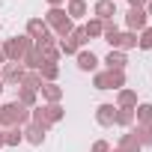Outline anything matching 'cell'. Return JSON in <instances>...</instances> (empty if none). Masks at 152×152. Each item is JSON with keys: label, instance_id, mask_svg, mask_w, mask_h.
I'll use <instances>...</instances> for the list:
<instances>
[{"label": "cell", "instance_id": "5b68a950", "mask_svg": "<svg viewBox=\"0 0 152 152\" xmlns=\"http://www.w3.org/2000/svg\"><path fill=\"white\" fill-rule=\"evenodd\" d=\"M24 66L21 63H3L0 66V81H3L6 87H12V84H21V78H24Z\"/></svg>", "mask_w": 152, "mask_h": 152}, {"label": "cell", "instance_id": "9c48e42d", "mask_svg": "<svg viewBox=\"0 0 152 152\" xmlns=\"http://www.w3.org/2000/svg\"><path fill=\"white\" fill-rule=\"evenodd\" d=\"M93 12H96L99 21H113V15H116V0H96Z\"/></svg>", "mask_w": 152, "mask_h": 152}, {"label": "cell", "instance_id": "9a60e30c", "mask_svg": "<svg viewBox=\"0 0 152 152\" xmlns=\"http://www.w3.org/2000/svg\"><path fill=\"white\" fill-rule=\"evenodd\" d=\"M39 107H42V113L48 116V122H51V125H57V122L66 116V107H63L60 102H54V104H39Z\"/></svg>", "mask_w": 152, "mask_h": 152}, {"label": "cell", "instance_id": "4fadbf2b", "mask_svg": "<svg viewBox=\"0 0 152 152\" xmlns=\"http://www.w3.org/2000/svg\"><path fill=\"white\" fill-rule=\"evenodd\" d=\"M42 63H45V60H42V54L36 51V45H33V48L24 54V60H21V66H24L27 72H39V69H42Z\"/></svg>", "mask_w": 152, "mask_h": 152}, {"label": "cell", "instance_id": "2e32d148", "mask_svg": "<svg viewBox=\"0 0 152 152\" xmlns=\"http://www.w3.org/2000/svg\"><path fill=\"white\" fill-rule=\"evenodd\" d=\"M90 12V6H87V0H69V6H66V15L75 21V18H84Z\"/></svg>", "mask_w": 152, "mask_h": 152}, {"label": "cell", "instance_id": "f35d334b", "mask_svg": "<svg viewBox=\"0 0 152 152\" xmlns=\"http://www.w3.org/2000/svg\"><path fill=\"white\" fill-rule=\"evenodd\" d=\"M3 90H6V84H3V81H0V93H3Z\"/></svg>", "mask_w": 152, "mask_h": 152}, {"label": "cell", "instance_id": "7c38bea8", "mask_svg": "<svg viewBox=\"0 0 152 152\" xmlns=\"http://www.w3.org/2000/svg\"><path fill=\"white\" fill-rule=\"evenodd\" d=\"M125 63H128V60H125V54H122V51H116V48H110V54L104 57V66H107L110 72H125Z\"/></svg>", "mask_w": 152, "mask_h": 152}, {"label": "cell", "instance_id": "277c9868", "mask_svg": "<svg viewBox=\"0 0 152 152\" xmlns=\"http://www.w3.org/2000/svg\"><path fill=\"white\" fill-rule=\"evenodd\" d=\"M93 87L96 90H122L125 87V72H110V69H104V72H99L96 78H93Z\"/></svg>", "mask_w": 152, "mask_h": 152}, {"label": "cell", "instance_id": "ac0fdd59", "mask_svg": "<svg viewBox=\"0 0 152 152\" xmlns=\"http://www.w3.org/2000/svg\"><path fill=\"white\" fill-rule=\"evenodd\" d=\"M39 75H42V84H54L60 78V63H42Z\"/></svg>", "mask_w": 152, "mask_h": 152}, {"label": "cell", "instance_id": "30bf717a", "mask_svg": "<svg viewBox=\"0 0 152 152\" xmlns=\"http://www.w3.org/2000/svg\"><path fill=\"white\" fill-rule=\"evenodd\" d=\"M27 36H30L33 42H42L45 36H51V30H48V24H45L42 18H30V21H27Z\"/></svg>", "mask_w": 152, "mask_h": 152}, {"label": "cell", "instance_id": "4316f807", "mask_svg": "<svg viewBox=\"0 0 152 152\" xmlns=\"http://www.w3.org/2000/svg\"><path fill=\"white\" fill-rule=\"evenodd\" d=\"M102 36H104V42H107L110 48H116V39H119V27H116L113 21H104V30H102Z\"/></svg>", "mask_w": 152, "mask_h": 152}, {"label": "cell", "instance_id": "8992f818", "mask_svg": "<svg viewBox=\"0 0 152 152\" xmlns=\"http://www.w3.org/2000/svg\"><path fill=\"white\" fill-rule=\"evenodd\" d=\"M36 51L42 54V60L45 63H57L63 54H60V45H57V39L54 36H45L42 42H36Z\"/></svg>", "mask_w": 152, "mask_h": 152}, {"label": "cell", "instance_id": "52a82bcc", "mask_svg": "<svg viewBox=\"0 0 152 152\" xmlns=\"http://www.w3.org/2000/svg\"><path fill=\"white\" fill-rule=\"evenodd\" d=\"M146 9H128L125 12V27L131 30V33H137V30H146Z\"/></svg>", "mask_w": 152, "mask_h": 152}, {"label": "cell", "instance_id": "8d00e7d4", "mask_svg": "<svg viewBox=\"0 0 152 152\" xmlns=\"http://www.w3.org/2000/svg\"><path fill=\"white\" fill-rule=\"evenodd\" d=\"M6 146V137H3V128H0V149H3Z\"/></svg>", "mask_w": 152, "mask_h": 152}, {"label": "cell", "instance_id": "3957f363", "mask_svg": "<svg viewBox=\"0 0 152 152\" xmlns=\"http://www.w3.org/2000/svg\"><path fill=\"white\" fill-rule=\"evenodd\" d=\"M36 42L24 33V36H12V39H6L3 42V54H6V63H21L24 60V54L33 48Z\"/></svg>", "mask_w": 152, "mask_h": 152}, {"label": "cell", "instance_id": "ab89813d", "mask_svg": "<svg viewBox=\"0 0 152 152\" xmlns=\"http://www.w3.org/2000/svg\"><path fill=\"white\" fill-rule=\"evenodd\" d=\"M110 152H119V149H110Z\"/></svg>", "mask_w": 152, "mask_h": 152}, {"label": "cell", "instance_id": "d6a6232c", "mask_svg": "<svg viewBox=\"0 0 152 152\" xmlns=\"http://www.w3.org/2000/svg\"><path fill=\"white\" fill-rule=\"evenodd\" d=\"M90 152H110V143H107V140H96V143L90 146Z\"/></svg>", "mask_w": 152, "mask_h": 152}, {"label": "cell", "instance_id": "83f0119b", "mask_svg": "<svg viewBox=\"0 0 152 152\" xmlns=\"http://www.w3.org/2000/svg\"><path fill=\"white\" fill-rule=\"evenodd\" d=\"M15 102L33 110V107H36V93H33V90H18V99H15Z\"/></svg>", "mask_w": 152, "mask_h": 152}, {"label": "cell", "instance_id": "836d02e7", "mask_svg": "<svg viewBox=\"0 0 152 152\" xmlns=\"http://www.w3.org/2000/svg\"><path fill=\"white\" fill-rule=\"evenodd\" d=\"M149 0H128V9H146Z\"/></svg>", "mask_w": 152, "mask_h": 152}, {"label": "cell", "instance_id": "cb8c5ba5", "mask_svg": "<svg viewBox=\"0 0 152 152\" xmlns=\"http://www.w3.org/2000/svg\"><path fill=\"white\" fill-rule=\"evenodd\" d=\"M134 122L137 125H152V104H137L134 107Z\"/></svg>", "mask_w": 152, "mask_h": 152}, {"label": "cell", "instance_id": "74e56055", "mask_svg": "<svg viewBox=\"0 0 152 152\" xmlns=\"http://www.w3.org/2000/svg\"><path fill=\"white\" fill-rule=\"evenodd\" d=\"M146 15H152V0H149V3H146Z\"/></svg>", "mask_w": 152, "mask_h": 152}, {"label": "cell", "instance_id": "44dd1931", "mask_svg": "<svg viewBox=\"0 0 152 152\" xmlns=\"http://www.w3.org/2000/svg\"><path fill=\"white\" fill-rule=\"evenodd\" d=\"M131 48H137V33H131V30L119 33V39H116V51H131Z\"/></svg>", "mask_w": 152, "mask_h": 152}, {"label": "cell", "instance_id": "f546056e", "mask_svg": "<svg viewBox=\"0 0 152 152\" xmlns=\"http://www.w3.org/2000/svg\"><path fill=\"white\" fill-rule=\"evenodd\" d=\"M57 45H60V54H66V57H75V54H78V51H81L78 45H75V42L69 39V36H66V39H60Z\"/></svg>", "mask_w": 152, "mask_h": 152}, {"label": "cell", "instance_id": "e575fe53", "mask_svg": "<svg viewBox=\"0 0 152 152\" xmlns=\"http://www.w3.org/2000/svg\"><path fill=\"white\" fill-rule=\"evenodd\" d=\"M63 3H66V0H48V6H51V9H54V6H63Z\"/></svg>", "mask_w": 152, "mask_h": 152}, {"label": "cell", "instance_id": "e0dca14e", "mask_svg": "<svg viewBox=\"0 0 152 152\" xmlns=\"http://www.w3.org/2000/svg\"><path fill=\"white\" fill-rule=\"evenodd\" d=\"M21 131H24V140H27V143H33V146H42V140H45V131H42V128H36L33 122H27Z\"/></svg>", "mask_w": 152, "mask_h": 152}, {"label": "cell", "instance_id": "4dcf8cb0", "mask_svg": "<svg viewBox=\"0 0 152 152\" xmlns=\"http://www.w3.org/2000/svg\"><path fill=\"white\" fill-rule=\"evenodd\" d=\"M137 48H143V51H152V27L140 30V36H137Z\"/></svg>", "mask_w": 152, "mask_h": 152}, {"label": "cell", "instance_id": "ffe728a7", "mask_svg": "<svg viewBox=\"0 0 152 152\" xmlns=\"http://www.w3.org/2000/svg\"><path fill=\"white\" fill-rule=\"evenodd\" d=\"M116 149H119V152H140L143 146H140V143H137V137L128 131V134H119V146H116Z\"/></svg>", "mask_w": 152, "mask_h": 152}, {"label": "cell", "instance_id": "d4e9b609", "mask_svg": "<svg viewBox=\"0 0 152 152\" xmlns=\"http://www.w3.org/2000/svg\"><path fill=\"white\" fill-rule=\"evenodd\" d=\"M116 125L131 128L134 125V107H116Z\"/></svg>", "mask_w": 152, "mask_h": 152}, {"label": "cell", "instance_id": "7402d4cb", "mask_svg": "<svg viewBox=\"0 0 152 152\" xmlns=\"http://www.w3.org/2000/svg\"><path fill=\"white\" fill-rule=\"evenodd\" d=\"M116 107H137V93L134 90H119V96H116Z\"/></svg>", "mask_w": 152, "mask_h": 152}, {"label": "cell", "instance_id": "603a6c76", "mask_svg": "<svg viewBox=\"0 0 152 152\" xmlns=\"http://www.w3.org/2000/svg\"><path fill=\"white\" fill-rule=\"evenodd\" d=\"M131 134L137 137V143H140V146H152V125H134V128H131Z\"/></svg>", "mask_w": 152, "mask_h": 152}, {"label": "cell", "instance_id": "5bb4252c", "mask_svg": "<svg viewBox=\"0 0 152 152\" xmlns=\"http://www.w3.org/2000/svg\"><path fill=\"white\" fill-rule=\"evenodd\" d=\"M39 93H42V99H45L48 104H54V102H60V99H63V87H60L57 81H54V84H42V87H39Z\"/></svg>", "mask_w": 152, "mask_h": 152}, {"label": "cell", "instance_id": "ba28073f", "mask_svg": "<svg viewBox=\"0 0 152 152\" xmlns=\"http://www.w3.org/2000/svg\"><path fill=\"white\" fill-rule=\"evenodd\" d=\"M96 122H99V125H104V128L116 125V107H113V104H107V102H104V104H99V107H96Z\"/></svg>", "mask_w": 152, "mask_h": 152}, {"label": "cell", "instance_id": "484cf974", "mask_svg": "<svg viewBox=\"0 0 152 152\" xmlns=\"http://www.w3.org/2000/svg\"><path fill=\"white\" fill-rule=\"evenodd\" d=\"M102 30H104V21H99V18H90V21L84 24L87 39H99V36H102Z\"/></svg>", "mask_w": 152, "mask_h": 152}, {"label": "cell", "instance_id": "7a4b0ae2", "mask_svg": "<svg viewBox=\"0 0 152 152\" xmlns=\"http://www.w3.org/2000/svg\"><path fill=\"white\" fill-rule=\"evenodd\" d=\"M42 21L48 24V30H54V33H57V39H66V36L75 30V24H72V18L66 15V9H63V6H54V9H48Z\"/></svg>", "mask_w": 152, "mask_h": 152}, {"label": "cell", "instance_id": "6da1fadb", "mask_svg": "<svg viewBox=\"0 0 152 152\" xmlns=\"http://www.w3.org/2000/svg\"><path fill=\"white\" fill-rule=\"evenodd\" d=\"M30 122V107L18 104V102H9V104H0V128H24Z\"/></svg>", "mask_w": 152, "mask_h": 152}, {"label": "cell", "instance_id": "8fae6325", "mask_svg": "<svg viewBox=\"0 0 152 152\" xmlns=\"http://www.w3.org/2000/svg\"><path fill=\"white\" fill-rule=\"evenodd\" d=\"M75 57H78V69H81V72H96V69H99V57H96L93 51H78Z\"/></svg>", "mask_w": 152, "mask_h": 152}, {"label": "cell", "instance_id": "d590c367", "mask_svg": "<svg viewBox=\"0 0 152 152\" xmlns=\"http://www.w3.org/2000/svg\"><path fill=\"white\" fill-rule=\"evenodd\" d=\"M6 63V54H3V42H0V66Z\"/></svg>", "mask_w": 152, "mask_h": 152}, {"label": "cell", "instance_id": "1f68e13d", "mask_svg": "<svg viewBox=\"0 0 152 152\" xmlns=\"http://www.w3.org/2000/svg\"><path fill=\"white\" fill-rule=\"evenodd\" d=\"M69 39H72L75 45H78V48L84 51V45H87V33H84V27H75V30L69 33Z\"/></svg>", "mask_w": 152, "mask_h": 152}, {"label": "cell", "instance_id": "d6986e66", "mask_svg": "<svg viewBox=\"0 0 152 152\" xmlns=\"http://www.w3.org/2000/svg\"><path fill=\"white\" fill-rule=\"evenodd\" d=\"M18 87H21V90H33V93H39V87H42V75H39V72H24V78H21Z\"/></svg>", "mask_w": 152, "mask_h": 152}, {"label": "cell", "instance_id": "f1b7e54d", "mask_svg": "<svg viewBox=\"0 0 152 152\" xmlns=\"http://www.w3.org/2000/svg\"><path fill=\"white\" fill-rule=\"evenodd\" d=\"M3 137H6V146H18V143L24 140V131H21V128H6Z\"/></svg>", "mask_w": 152, "mask_h": 152}]
</instances>
